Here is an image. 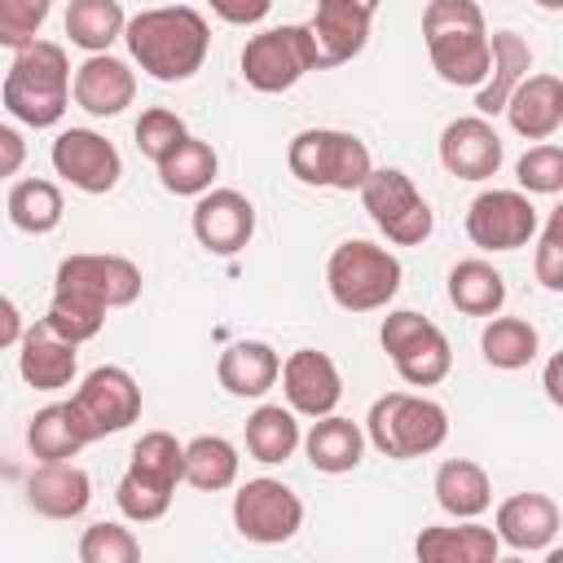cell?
Instances as JSON below:
<instances>
[{
    "label": "cell",
    "instance_id": "1",
    "mask_svg": "<svg viewBox=\"0 0 563 563\" xmlns=\"http://www.w3.org/2000/svg\"><path fill=\"white\" fill-rule=\"evenodd\" d=\"M141 295V268L128 255H66L53 277V303L44 321L70 339L88 343L101 334L110 308H128Z\"/></svg>",
    "mask_w": 563,
    "mask_h": 563
},
{
    "label": "cell",
    "instance_id": "2",
    "mask_svg": "<svg viewBox=\"0 0 563 563\" xmlns=\"http://www.w3.org/2000/svg\"><path fill=\"white\" fill-rule=\"evenodd\" d=\"M123 40H128L132 62L158 84H180V79L198 75L207 62V48H211L207 18L189 4L141 9L136 18H128Z\"/></svg>",
    "mask_w": 563,
    "mask_h": 563
},
{
    "label": "cell",
    "instance_id": "3",
    "mask_svg": "<svg viewBox=\"0 0 563 563\" xmlns=\"http://www.w3.org/2000/svg\"><path fill=\"white\" fill-rule=\"evenodd\" d=\"M422 40L431 66L453 88H479L488 75V26L475 0H427Z\"/></svg>",
    "mask_w": 563,
    "mask_h": 563
},
{
    "label": "cell",
    "instance_id": "4",
    "mask_svg": "<svg viewBox=\"0 0 563 563\" xmlns=\"http://www.w3.org/2000/svg\"><path fill=\"white\" fill-rule=\"evenodd\" d=\"M4 110L26 128H57L70 106V62L53 40H31L13 48V66L4 75Z\"/></svg>",
    "mask_w": 563,
    "mask_h": 563
},
{
    "label": "cell",
    "instance_id": "5",
    "mask_svg": "<svg viewBox=\"0 0 563 563\" xmlns=\"http://www.w3.org/2000/svg\"><path fill=\"white\" fill-rule=\"evenodd\" d=\"M365 440L383 457H396V462L427 457V453H435L449 440V413L431 396L387 391L365 413Z\"/></svg>",
    "mask_w": 563,
    "mask_h": 563
},
{
    "label": "cell",
    "instance_id": "6",
    "mask_svg": "<svg viewBox=\"0 0 563 563\" xmlns=\"http://www.w3.org/2000/svg\"><path fill=\"white\" fill-rule=\"evenodd\" d=\"M325 286L343 312H378L400 290V260L378 242L347 238L325 260Z\"/></svg>",
    "mask_w": 563,
    "mask_h": 563
},
{
    "label": "cell",
    "instance_id": "7",
    "mask_svg": "<svg viewBox=\"0 0 563 563\" xmlns=\"http://www.w3.org/2000/svg\"><path fill=\"white\" fill-rule=\"evenodd\" d=\"M286 163L295 172V180L303 185H317V189H361V180L369 176V145L352 132H339V128H303L290 150H286Z\"/></svg>",
    "mask_w": 563,
    "mask_h": 563
},
{
    "label": "cell",
    "instance_id": "8",
    "mask_svg": "<svg viewBox=\"0 0 563 563\" xmlns=\"http://www.w3.org/2000/svg\"><path fill=\"white\" fill-rule=\"evenodd\" d=\"M378 343H383V352L391 356L396 374L409 387H435L453 369V347H449L444 330L435 321H427L422 312H413V308L387 312L383 325H378Z\"/></svg>",
    "mask_w": 563,
    "mask_h": 563
},
{
    "label": "cell",
    "instance_id": "9",
    "mask_svg": "<svg viewBox=\"0 0 563 563\" xmlns=\"http://www.w3.org/2000/svg\"><path fill=\"white\" fill-rule=\"evenodd\" d=\"M361 202L369 220L383 229V238L396 246H422L435 229L431 202L400 167H369V176L361 180Z\"/></svg>",
    "mask_w": 563,
    "mask_h": 563
},
{
    "label": "cell",
    "instance_id": "10",
    "mask_svg": "<svg viewBox=\"0 0 563 563\" xmlns=\"http://www.w3.org/2000/svg\"><path fill=\"white\" fill-rule=\"evenodd\" d=\"M308 70H317V53H312V35L303 22L268 26L242 44V79L255 92H286Z\"/></svg>",
    "mask_w": 563,
    "mask_h": 563
},
{
    "label": "cell",
    "instance_id": "11",
    "mask_svg": "<svg viewBox=\"0 0 563 563\" xmlns=\"http://www.w3.org/2000/svg\"><path fill=\"white\" fill-rule=\"evenodd\" d=\"M233 528L255 545H282L303 528V501L282 479H246L233 493Z\"/></svg>",
    "mask_w": 563,
    "mask_h": 563
},
{
    "label": "cell",
    "instance_id": "12",
    "mask_svg": "<svg viewBox=\"0 0 563 563\" xmlns=\"http://www.w3.org/2000/svg\"><path fill=\"white\" fill-rule=\"evenodd\" d=\"M70 409L92 444V440L114 435L141 418V387L123 365H97L70 396Z\"/></svg>",
    "mask_w": 563,
    "mask_h": 563
},
{
    "label": "cell",
    "instance_id": "13",
    "mask_svg": "<svg viewBox=\"0 0 563 563\" xmlns=\"http://www.w3.org/2000/svg\"><path fill=\"white\" fill-rule=\"evenodd\" d=\"M541 216L523 189H484L466 207V238L479 251H519L537 238Z\"/></svg>",
    "mask_w": 563,
    "mask_h": 563
},
{
    "label": "cell",
    "instance_id": "14",
    "mask_svg": "<svg viewBox=\"0 0 563 563\" xmlns=\"http://www.w3.org/2000/svg\"><path fill=\"white\" fill-rule=\"evenodd\" d=\"M53 172L75 185L79 194H110L123 176V158L114 141H106L92 128H66L53 141Z\"/></svg>",
    "mask_w": 563,
    "mask_h": 563
},
{
    "label": "cell",
    "instance_id": "15",
    "mask_svg": "<svg viewBox=\"0 0 563 563\" xmlns=\"http://www.w3.org/2000/svg\"><path fill=\"white\" fill-rule=\"evenodd\" d=\"M312 35V53H317V70L343 66L352 62L365 44H369V26H374V9L361 0H317L312 22H303Z\"/></svg>",
    "mask_w": 563,
    "mask_h": 563
},
{
    "label": "cell",
    "instance_id": "16",
    "mask_svg": "<svg viewBox=\"0 0 563 563\" xmlns=\"http://www.w3.org/2000/svg\"><path fill=\"white\" fill-rule=\"evenodd\" d=\"M189 224L198 246H207L211 255H238L255 233V207L238 189H207L198 194Z\"/></svg>",
    "mask_w": 563,
    "mask_h": 563
},
{
    "label": "cell",
    "instance_id": "17",
    "mask_svg": "<svg viewBox=\"0 0 563 563\" xmlns=\"http://www.w3.org/2000/svg\"><path fill=\"white\" fill-rule=\"evenodd\" d=\"M282 391H286V405L303 418H321V413H334L339 400H343V374L339 365L317 352V347H299L282 361Z\"/></svg>",
    "mask_w": 563,
    "mask_h": 563
},
{
    "label": "cell",
    "instance_id": "18",
    "mask_svg": "<svg viewBox=\"0 0 563 563\" xmlns=\"http://www.w3.org/2000/svg\"><path fill=\"white\" fill-rule=\"evenodd\" d=\"M501 136L484 114H462L440 132V163L457 180H488L501 167Z\"/></svg>",
    "mask_w": 563,
    "mask_h": 563
},
{
    "label": "cell",
    "instance_id": "19",
    "mask_svg": "<svg viewBox=\"0 0 563 563\" xmlns=\"http://www.w3.org/2000/svg\"><path fill=\"white\" fill-rule=\"evenodd\" d=\"M70 97L92 119H114L136 97V70L114 53H88L70 79Z\"/></svg>",
    "mask_w": 563,
    "mask_h": 563
},
{
    "label": "cell",
    "instance_id": "20",
    "mask_svg": "<svg viewBox=\"0 0 563 563\" xmlns=\"http://www.w3.org/2000/svg\"><path fill=\"white\" fill-rule=\"evenodd\" d=\"M22 352H18V374L26 378V387L35 391H62L75 383V369H79V343L62 339L48 321H35L22 330Z\"/></svg>",
    "mask_w": 563,
    "mask_h": 563
},
{
    "label": "cell",
    "instance_id": "21",
    "mask_svg": "<svg viewBox=\"0 0 563 563\" xmlns=\"http://www.w3.org/2000/svg\"><path fill=\"white\" fill-rule=\"evenodd\" d=\"M501 110L523 141H550L563 128V79L550 70L523 75Z\"/></svg>",
    "mask_w": 563,
    "mask_h": 563
},
{
    "label": "cell",
    "instance_id": "22",
    "mask_svg": "<svg viewBox=\"0 0 563 563\" xmlns=\"http://www.w3.org/2000/svg\"><path fill=\"white\" fill-rule=\"evenodd\" d=\"M559 501L554 497H545V493H515V497H506L501 506H497V541L501 545H510V550H519V554H537V550H545L554 537H559Z\"/></svg>",
    "mask_w": 563,
    "mask_h": 563
},
{
    "label": "cell",
    "instance_id": "23",
    "mask_svg": "<svg viewBox=\"0 0 563 563\" xmlns=\"http://www.w3.org/2000/svg\"><path fill=\"white\" fill-rule=\"evenodd\" d=\"M26 501L44 519H79L92 501V479L75 462H44L26 479Z\"/></svg>",
    "mask_w": 563,
    "mask_h": 563
},
{
    "label": "cell",
    "instance_id": "24",
    "mask_svg": "<svg viewBox=\"0 0 563 563\" xmlns=\"http://www.w3.org/2000/svg\"><path fill=\"white\" fill-rule=\"evenodd\" d=\"M282 374V356L260 343V339H238L220 352L216 361V378L229 396H242V400H260Z\"/></svg>",
    "mask_w": 563,
    "mask_h": 563
},
{
    "label": "cell",
    "instance_id": "25",
    "mask_svg": "<svg viewBox=\"0 0 563 563\" xmlns=\"http://www.w3.org/2000/svg\"><path fill=\"white\" fill-rule=\"evenodd\" d=\"M528 70H532V48H528V40L515 35V31H493V35H488V75H484V84H479V92H475V110H479L484 119L497 114V110L506 106V97L515 92V84H519Z\"/></svg>",
    "mask_w": 563,
    "mask_h": 563
},
{
    "label": "cell",
    "instance_id": "26",
    "mask_svg": "<svg viewBox=\"0 0 563 563\" xmlns=\"http://www.w3.org/2000/svg\"><path fill=\"white\" fill-rule=\"evenodd\" d=\"M312 471L321 475H347L361 466V453H365V431L352 422V418H339V413H321L308 435L299 440Z\"/></svg>",
    "mask_w": 563,
    "mask_h": 563
},
{
    "label": "cell",
    "instance_id": "27",
    "mask_svg": "<svg viewBox=\"0 0 563 563\" xmlns=\"http://www.w3.org/2000/svg\"><path fill=\"white\" fill-rule=\"evenodd\" d=\"M413 554L422 563H493L501 554V541L493 528L462 519L457 528H422Z\"/></svg>",
    "mask_w": 563,
    "mask_h": 563
},
{
    "label": "cell",
    "instance_id": "28",
    "mask_svg": "<svg viewBox=\"0 0 563 563\" xmlns=\"http://www.w3.org/2000/svg\"><path fill=\"white\" fill-rule=\"evenodd\" d=\"M435 501L453 519H479L493 506V479L471 457H449L435 471Z\"/></svg>",
    "mask_w": 563,
    "mask_h": 563
},
{
    "label": "cell",
    "instance_id": "29",
    "mask_svg": "<svg viewBox=\"0 0 563 563\" xmlns=\"http://www.w3.org/2000/svg\"><path fill=\"white\" fill-rule=\"evenodd\" d=\"M449 303L466 317H493L506 303V277L488 260H457L449 268Z\"/></svg>",
    "mask_w": 563,
    "mask_h": 563
},
{
    "label": "cell",
    "instance_id": "30",
    "mask_svg": "<svg viewBox=\"0 0 563 563\" xmlns=\"http://www.w3.org/2000/svg\"><path fill=\"white\" fill-rule=\"evenodd\" d=\"M26 444H31V453H35L40 462H70V457L88 444V435H84V427H79L70 400H57V405H44V409L31 413V422H26Z\"/></svg>",
    "mask_w": 563,
    "mask_h": 563
},
{
    "label": "cell",
    "instance_id": "31",
    "mask_svg": "<svg viewBox=\"0 0 563 563\" xmlns=\"http://www.w3.org/2000/svg\"><path fill=\"white\" fill-rule=\"evenodd\" d=\"M154 167H158V180H163L167 194L198 198V194L211 189V180H216V172H220V158H216V150H211L207 141L185 136V141H180L172 154H163Z\"/></svg>",
    "mask_w": 563,
    "mask_h": 563
},
{
    "label": "cell",
    "instance_id": "32",
    "mask_svg": "<svg viewBox=\"0 0 563 563\" xmlns=\"http://www.w3.org/2000/svg\"><path fill=\"white\" fill-rule=\"evenodd\" d=\"M128 13L119 0H70L66 4V35L84 53H110L114 40H123Z\"/></svg>",
    "mask_w": 563,
    "mask_h": 563
},
{
    "label": "cell",
    "instance_id": "33",
    "mask_svg": "<svg viewBox=\"0 0 563 563\" xmlns=\"http://www.w3.org/2000/svg\"><path fill=\"white\" fill-rule=\"evenodd\" d=\"M479 352H484V361L493 369H523V365L537 361L541 334L523 317H497L493 312L488 325H484V334H479Z\"/></svg>",
    "mask_w": 563,
    "mask_h": 563
},
{
    "label": "cell",
    "instance_id": "34",
    "mask_svg": "<svg viewBox=\"0 0 563 563\" xmlns=\"http://www.w3.org/2000/svg\"><path fill=\"white\" fill-rule=\"evenodd\" d=\"M238 449L224 435H194L185 444V484H194L198 493H220L238 484Z\"/></svg>",
    "mask_w": 563,
    "mask_h": 563
},
{
    "label": "cell",
    "instance_id": "35",
    "mask_svg": "<svg viewBox=\"0 0 563 563\" xmlns=\"http://www.w3.org/2000/svg\"><path fill=\"white\" fill-rule=\"evenodd\" d=\"M299 422H295V409L286 405H260L251 418H246V453L264 466L273 462H286L295 449H299Z\"/></svg>",
    "mask_w": 563,
    "mask_h": 563
},
{
    "label": "cell",
    "instance_id": "36",
    "mask_svg": "<svg viewBox=\"0 0 563 563\" xmlns=\"http://www.w3.org/2000/svg\"><path fill=\"white\" fill-rule=\"evenodd\" d=\"M62 211H66V202H62V189L53 180L26 176L9 189V220H13V229H22L31 238L53 233L62 224Z\"/></svg>",
    "mask_w": 563,
    "mask_h": 563
},
{
    "label": "cell",
    "instance_id": "37",
    "mask_svg": "<svg viewBox=\"0 0 563 563\" xmlns=\"http://www.w3.org/2000/svg\"><path fill=\"white\" fill-rule=\"evenodd\" d=\"M128 471H136L141 479H154L163 488H176L185 479V444L172 431H145L132 444V462Z\"/></svg>",
    "mask_w": 563,
    "mask_h": 563
},
{
    "label": "cell",
    "instance_id": "38",
    "mask_svg": "<svg viewBox=\"0 0 563 563\" xmlns=\"http://www.w3.org/2000/svg\"><path fill=\"white\" fill-rule=\"evenodd\" d=\"M172 497H176V488H163V484H154V479H141L136 471H123V479H119V488H114V501H119L123 519H132V523H154V519H163L167 506H172Z\"/></svg>",
    "mask_w": 563,
    "mask_h": 563
},
{
    "label": "cell",
    "instance_id": "39",
    "mask_svg": "<svg viewBox=\"0 0 563 563\" xmlns=\"http://www.w3.org/2000/svg\"><path fill=\"white\" fill-rule=\"evenodd\" d=\"M79 559L84 563H136L141 559V541L132 537V528L123 523H92L79 537Z\"/></svg>",
    "mask_w": 563,
    "mask_h": 563
},
{
    "label": "cell",
    "instance_id": "40",
    "mask_svg": "<svg viewBox=\"0 0 563 563\" xmlns=\"http://www.w3.org/2000/svg\"><path fill=\"white\" fill-rule=\"evenodd\" d=\"M185 136H189V132H185V119H180L176 110H167V106H150V110L136 119V150H141L150 163H158L163 154H172Z\"/></svg>",
    "mask_w": 563,
    "mask_h": 563
},
{
    "label": "cell",
    "instance_id": "41",
    "mask_svg": "<svg viewBox=\"0 0 563 563\" xmlns=\"http://www.w3.org/2000/svg\"><path fill=\"white\" fill-rule=\"evenodd\" d=\"M515 180L523 194H559L563 189V150L554 141L532 145L519 163H515Z\"/></svg>",
    "mask_w": 563,
    "mask_h": 563
},
{
    "label": "cell",
    "instance_id": "42",
    "mask_svg": "<svg viewBox=\"0 0 563 563\" xmlns=\"http://www.w3.org/2000/svg\"><path fill=\"white\" fill-rule=\"evenodd\" d=\"M53 0H0V48H22L40 40V26L48 22Z\"/></svg>",
    "mask_w": 563,
    "mask_h": 563
},
{
    "label": "cell",
    "instance_id": "43",
    "mask_svg": "<svg viewBox=\"0 0 563 563\" xmlns=\"http://www.w3.org/2000/svg\"><path fill=\"white\" fill-rule=\"evenodd\" d=\"M537 282L545 290H563V211H554L541 229V246H537Z\"/></svg>",
    "mask_w": 563,
    "mask_h": 563
},
{
    "label": "cell",
    "instance_id": "44",
    "mask_svg": "<svg viewBox=\"0 0 563 563\" xmlns=\"http://www.w3.org/2000/svg\"><path fill=\"white\" fill-rule=\"evenodd\" d=\"M207 4H211V13H216L220 22H229V26H255V22H264L268 9H273V0H207Z\"/></svg>",
    "mask_w": 563,
    "mask_h": 563
},
{
    "label": "cell",
    "instance_id": "45",
    "mask_svg": "<svg viewBox=\"0 0 563 563\" xmlns=\"http://www.w3.org/2000/svg\"><path fill=\"white\" fill-rule=\"evenodd\" d=\"M22 163H26V141H22V132L9 128V123H0V180L18 176Z\"/></svg>",
    "mask_w": 563,
    "mask_h": 563
},
{
    "label": "cell",
    "instance_id": "46",
    "mask_svg": "<svg viewBox=\"0 0 563 563\" xmlns=\"http://www.w3.org/2000/svg\"><path fill=\"white\" fill-rule=\"evenodd\" d=\"M22 312H18V303L13 299H4L0 295V347H13L18 339H22Z\"/></svg>",
    "mask_w": 563,
    "mask_h": 563
},
{
    "label": "cell",
    "instance_id": "47",
    "mask_svg": "<svg viewBox=\"0 0 563 563\" xmlns=\"http://www.w3.org/2000/svg\"><path fill=\"white\" fill-rule=\"evenodd\" d=\"M545 391H550L554 405L563 400V391H559V361H550V369H545Z\"/></svg>",
    "mask_w": 563,
    "mask_h": 563
},
{
    "label": "cell",
    "instance_id": "48",
    "mask_svg": "<svg viewBox=\"0 0 563 563\" xmlns=\"http://www.w3.org/2000/svg\"><path fill=\"white\" fill-rule=\"evenodd\" d=\"M537 4H541L545 13H559V9H563V0H537Z\"/></svg>",
    "mask_w": 563,
    "mask_h": 563
},
{
    "label": "cell",
    "instance_id": "49",
    "mask_svg": "<svg viewBox=\"0 0 563 563\" xmlns=\"http://www.w3.org/2000/svg\"><path fill=\"white\" fill-rule=\"evenodd\" d=\"M361 4H369V9H374V13H378V4H383V0H361Z\"/></svg>",
    "mask_w": 563,
    "mask_h": 563
}]
</instances>
